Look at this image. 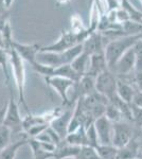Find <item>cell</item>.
I'll use <instances>...</instances> for the list:
<instances>
[{
    "label": "cell",
    "instance_id": "cell-21",
    "mask_svg": "<svg viewBox=\"0 0 142 159\" xmlns=\"http://www.w3.org/2000/svg\"><path fill=\"white\" fill-rule=\"evenodd\" d=\"M28 144L30 145L31 150H32V154L34 159H51L54 158V154L47 152L42 148L39 141L34 139V138H29L28 140Z\"/></svg>",
    "mask_w": 142,
    "mask_h": 159
},
{
    "label": "cell",
    "instance_id": "cell-24",
    "mask_svg": "<svg viewBox=\"0 0 142 159\" xmlns=\"http://www.w3.org/2000/svg\"><path fill=\"white\" fill-rule=\"evenodd\" d=\"M120 2H121V7L124 11L127 12V14L130 15L131 20L142 24V12L137 10L130 0H120Z\"/></svg>",
    "mask_w": 142,
    "mask_h": 159
},
{
    "label": "cell",
    "instance_id": "cell-28",
    "mask_svg": "<svg viewBox=\"0 0 142 159\" xmlns=\"http://www.w3.org/2000/svg\"><path fill=\"white\" fill-rule=\"evenodd\" d=\"M76 158L77 159H101L97 148L89 147V145L82 147L81 152H80L79 156Z\"/></svg>",
    "mask_w": 142,
    "mask_h": 159
},
{
    "label": "cell",
    "instance_id": "cell-12",
    "mask_svg": "<svg viewBox=\"0 0 142 159\" xmlns=\"http://www.w3.org/2000/svg\"><path fill=\"white\" fill-rule=\"evenodd\" d=\"M83 51L89 55L104 52V37L100 31H95L92 34H90L88 38L83 43Z\"/></svg>",
    "mask_w": 142,
    "mask_h": 159
},
{
    "label": "cell",
    "instance_id": "cell-10",
    "mask_svg": "<svg viewBox=\"0 0 142 159\" xmlns=\"http://www.w3.org/2000/svg\"><path fill=\"white\" fill-rule=\"evenodd\" d=\"M12 47L18 53V55L25 61L29 63L31 66L37 61V55L39 53L40 49H42V47L36 45V43L27 45V43H20L16 42V40H14Z\"/></svg>",
    "mask_w": 142,
    "mask_h": 159
},
{
    "label": "cell",
    "instance_id": "cell-31",
    "mask_svg": "<svg viewBox=\"0 0 142 159\" xmlns=\"http://www.w3.org/2000/svg\"><path fill=\"white\" fill-rule=\"evenodd\" d=\"M131 122H134L140 129H142V108L137 105L131 104Z\"/></svg>",
    "mask_w": 142,
    "mask_h": 159
},
{
    "label": "cell",
    "instance_id": "cell-7",
    "mask_svg": "<svg viewBox=\"0 0 142 159\" xmlns=\"http://www.w3.org/2000/svg\"><path fill=\"white\" fill-rule=\"evenodd\" d=\"M135 137L133 129L128 123L124 121L112 123V145L121 148L127 144Z\"/></svg>",
    "mask_w": 142,
    "mask_h": 159
},
{
    "label": "cell",
    "instance_id": "cell-26",
    "mask_svg": "<svg viewBox=\"0 0 142 159\" xmlns=\"http://www.w3.org/2000/svg\"><path fill=\"white\" fill-rule=\"evenodd\" d=\"M71 30L73 33L76 34H82V33L88 32V28H86L83 24V20H82L81 16L79 14H73L71 16Z\"/></svg>",
    "mask_w": 142,
    "mask_h": 159
},
{
    "label": "cell",
    "instance_id": "cell-4",
    "mask_svg": "<svg viewBox=\"0 0 142 159\" xmlns=\"http://www.w3.org/2000/svg\"><path fill=\"white\" fill-rule=\"evenodd\" d=\"M22 121H24V119L20 116L19 103L14 99L12 91H10V99L7 102L6 114L3 115L1 124L9 127L13 133H21L24 132Z\"/></svg>",
    "mask_w": 142,
    "mask_h": 159
},
{
    "label": "cell",
    "instance_id": "cell-43",
    "mask_svg": "<svg viewBox=\"0 0 142 159\" xmlns=\"http://www.w3.org/2000/svg\"><path fill=\"white\" fill-rule=\"evenodd\" d=\"M73 159H77V158H73Z\"/></svg>",
    "mask_w": 142,
    "mask_h": 159
},
{
    "label": "cell",
    "instance_id": "cell-8",
    "mask_svg": "<svg viewBox=\"0 0 142 159\" xmlns=\"http://www.w3.org/2000/svg\"><path fill=\"white\" fill-rule=\"evenodd\" d=\"M135 66H136V58H135V52H134V47H133L118 61L112 72L118 78L130 75L131 71H135Z\"/></svg>",
    "mask_w": 142,
    "mask_h": 159
},
{
    "label": "cell",
    "instance_id": "cell-18",
    "mask_svg": "<svg viewBox=\"0 0 142 159\" xmlns=\"http://www.w3.org/2000/svg\"><path fill=\"white\" fill-rule=\"evenodd\" d=\"M68 144L74 145V147H85L88 145V141H87V136H86V129L84 127H81L80 129H77L76 132L71 133L66 136V138L64 139Z\"/></svg>",
    "mask_w": 142,
    "mask_h": 159
},
{
    "label": "cell",
    "instance_id": "cell-6",
    "mask_svg": "<svg viewBox=\"0 0 142 159\" xmlns=\"http://www.w3.org/2000/svg\"><path fill=\"white\" fill-rule=\"evenodd\" d=\"M45 81L47 83V85L49 87H51L59 96L64 106H71L72 103H71V100L68 97V90L70 88H73L76 82L65 78H61V76L47 78L45 79Z\"/></svg>",
    "mask_w": 142,
    "mask_h": 159
},
{
    "label": "cell",
    "instance_id": "cell-9",
    "mask_svg": "<svg viewBox=\"0 0 142 159\" xmlns=\"http://www.w3.org/2000/svg\"><path fill=\"white\" fill-rule=\"evenodd\" d=\"M94 127L100 144L112 145V122H110L106 116H103L94 121Z\"/></svg>",
    "mask_w": 142,
    "mask_h": 159
},
{
    "label": "cell",
    "instance_id": "cell-35",
    "mask_svg": "<svg viewBox=\"0 0 142 159\" xmlns=\"http://www.w3.org/2000/svg\"><path fill=\"white\" fill-rule=\"evenodd\" d=\"M133 104H135L137 106L142 108V91L136 90L135 97H134V100H133Z\"/></svg>",
    "mask_w": 142,
    "mask_h": 159
},
{
    "label": "cell",
    "instance_id": "cell-33",
    "mask_svg": "<svg viewBox=\"0 0 142 159\" xmlns=\"http://www.w3.org/2000/svg\"><path fill=\"white\" fill-rule=\"evenodd\" d=\"M134 85L136 86V90L142 91V71L135 72V75H134Z\"/></svg>",
    "mask_w": 142,
    "mask_h": 159
},
{
    "label": "cell",
    "instance_id": "cell-37",
    "mask_svg": "<svg viewBox=\"0 0 142 159\" xmlns=\"http://www.w3.org/2000/svg\"><path fill=\"white\" fill-rule=\"evenodd\" d=\"M70 2V0H56V4L57 6H66Z\"/></svg>",
    "mask_w": 142,
    "mask_h": 159
},
{
    "label": "cell",
    "instance_id": "cell-42",
    "mask_svg": "<svg viewBox=\"0 0 142 159\" xmlns=\"http://www.w3.org/2000/svg\"><path fill=\"white\" fill-rule=\"evenodd\" d=\"M140 1H141V3H142V0H140Z\"/></svg>",
    "mask_w": 142,
    "mask_h": 159
},
{
    "label": "cell",
    "instance_id": "cell-3",
    "mask_svg": "<svg viewBox=\"0 0 142 159\" xmlns=\"http://www.w3.org/2000/svg\"><path fill=\"white\" fill-rule=\"evenodd\" d=\"M90 34H92L90 31L86 33H82V34H76L73 33L72 31H66L62 30V33L59 35L56 42H54L51 45L42 47L40 51H46V52H64V51L71 49V48L76 47L77 45L83 43L85 40L88 38Z\"/></svg>",
    "mask_w": 142,
    "mask_h": 159
},
{
    "label": "cell",
    "instance_id": "cell-44",
    "mask_svg": "<svg viewBox=\"0 0 142 159\" xmlns=\"http://www.w3.org/2000/svg\"><path fill=\"white\" fill-rule=\"evenodd\" d=\"M138 159H140V158H138Z\"/></svg>",
    "mask_w": 142,
    "mask_h": 159
},
{
    "label": "cell",
    "instance_id": "cell-41",
    "mask_svg": "<svg viewBox=\"0 0 142 159\" xmlns=\"http://www.w3.org/2000/svg\"><path fill=\"white\" fill-rule=\"evenodd\" d=\"M2 119H3V118H0V121H1V123H2Z\"/></svg>",
    "mask_w": 142,
    "mask_h": 159
},
{
    "label": "cell",
    "instance_id": "cell-25",
    "mask_svg": "<svg viewBox=\"0 0 142 159\" xmlns=\"http://www.w3.org/2000/svg\"><path fill=\"white\" fill-rule=\"evenodd\" d=\"M101 159H117L118 148L113 145H102L100 144L97 148Z\"/></svg>",
    "mask_w": 142,
    "mask_h": 159
},
{
    "label": "cell",
    "instance_id": "cell-11",
    "mask_svg": "<svg viewBox=\"0 0 142 159\" xmlns=\"http://www.w3.org/2000/svg\"><path fill=\"white\" fill-rule=\"evenodd\" d=\"M73 89L74 96L72 100H76V101H77V99L87 96V94L92 93L94 91H95V78L88 75V74H85L79 81L76 82ZM72 103H73V101H72Z\"/></svg>",
    "mask_w": 142,
    "mask_h": 159
},
{
    "label": "cell",
    "instance_id": "cell-36",
    "mask_svg": "<svg viewBox=\"0 0 142 159\" xmlns=\"http://www.w3.org/2000/svg\"><path fill=\"white\" fill-rule=\"evenodd\" d=\"M7 11H10V9H7V7H6L3 0H0V15L4 14V13L7 12Z\"/></svg>",
    "mask_w": 142,
    "mask_h": 159
},
{
    "label": "cell",
    "instance_id": "cell-34",
    "mask_svg": "<svg viewBox=\"0 0 142 159\" xmlns=\"http://www.w3.org/2000/svg\"><path fill=\"white\" fill-rule=\"evenodd\" d=\"M105 2L108 7V11H116L121 7L120 0H105Z\"/></svg>",
    "mask_w": 142,
    "mask_h": 159
},
{
    "label": "cell",
    "instance_id": "cell-20",
    "mask_svg": "<svg viewBox=\"0 0 142 159\" xmlns=\"http://www.w3.org/2000/svg\"><path fill=\"white\" fill-rule=\"evenodd\" d=\"M28 140H29V138H24V139L18 140L16 142L7 145L3 151L0 152V159H15L19 148L28 144Z\"/></svg>",
    "mask_w": 142,
    "mask_h": 159
},
{
    "label": "cell",
    "instance_id": "cell-2",
    "mask_svg": "<svg viewBox=\"0 0 142 159\" xmlns=\"http://www.w3.org/2000/svg\"><path fill=\"white\" fill-rule=\"evenodd\" d=\"M142 34L140 35H127L117 39L110 40L105 46V57L107 61L108 70L113 71L116 64L131 48L136 45L138 40H140Z\"/></svg>",
    "mask_w": 142,
    "mask_h": 159
},
{
    "label": "cell",
    "instance_id": "cell-29",
    "mask_svg": "<svg viewBox=\"0 0 142 159\" xmlns=\"http://www.w3.org/2000/svg\"><path fill=\"white\" fill-rule=\"evenodd\" d=\"M86 136H87V141H88V145L97 148L100 145L99 142V137H98V133L95 130L94 123L92 125H90L88 129H86Z\"/></svg>",
    "mask_w": 142,
    "mask_h": 159
},
{
    "label": "cell",
    "instance_id": "cell-23",
    "mask_svg": "<svg viewBox=\"0 0 142 159\" xmlns=\"http://www.w3.org/2000/svg\"><path fill=\"white\" fill-rule=\"evenodd\" d=\"M105 116L110 122L116 123V122H121L124 120V116H123L122 110L120 109V107L117 104L109 102L107 104L106 107V112H105Z\"/></svg>",
    "mask_w": 142,
    "mask_h": 159
},
{
    "label": "cell",
    "instance_id": "cell-22",
    "mask_svg": "<svg viewBox=\"0 0 142 159\" xmlns=\"http://www.w3.org/2000/svg\"><path fill=\"white\" fill-rule=\"evenodd\" d=\"M53 76H61V78H65L68 80H71V81L77 82L82 76H80L79 74L76 72L72 66L69 64V65H63L59 66V67L54 68V72H53Z\"/></svg>",
    "mask_w": 142,
    "mask_h": 159
},
{
    "label": "cell",
    "instance_id": "cell-27",
    "mask_svg": "<svg viewBox=\"0 0 142 159\" xmlns=\"http://www.w3.org/2000/svg\"><path fill=\"white\" fill-rule=\"evenodd\" d=\"M11 135L12 130L9 127L0 124V152L3 151L7 145L11 144Z\"/></svg>",
    "mask_w": 142,
    "mask_h": 159
},
{
    "label": "cell",
    "instance_id": "cell-1",
    "mask_svg": "<svg viewBox=\"0 0 142 159\" xmlns=\"http://www.w3.org/2000/svg\"><path fill=\"white\" fill-rule=\"evenodd\" d=\"M9 53V61L10 68H11V74L14 78L15 85L18 92V103L21 104L25 107L28 114H31L29 110V106L25 101V61L18 55V53L14 50V48L11 47L10 49H7Z\"/></svg>",
    "mask_w": 142,
    "mask_h": 159
},
{
    "label": "cell",
    "instance_id": "cell-15",
    "mask_svg": "<svg viewBox=\"0 0 142 159\" xmlns=\"http://www.w3.org/2000/svg\"><path fill=\"white\" fill-rule=\"evenodd\" d=\"M140 145H139V139L134 137L130 142L123 148H118L117 159H138L140 158Z\"/></svg>",
    "mask_w": 142,
    "mask_h": 159
},
{
    "label": "cell",
    "instance_id": "cell-5",
    "mask_svg": "<svg viewBox=\"0 0 142 159\" xmlns=\"http://www.w3.org/2000/svg\"><path fill=\"white\" fill-rule=\"evenodd\" d=\"M117 83L118 76L107 69L95 78V90L103 94L110 102L118 96Z\"/></svg>",
    "mask_w": 142,
    "mask_h": 159
},
{
    "label": "cell",
    "instance_id": "cell-40",
    "mask_svg": "<svg viewBox=\"0 0 142 159\" xmlns=\"http://www.w3.org/2000/svg\"><path fill=\"white\" fill-rule=\"evenodd\" d=\"M99 1H100V3H101V2H103V1H105V0H99Z\"/></svg>",
    "mask_w": 142,
    "mask_h": 159
},
{
    "label": "cell",
    "instance_id": "cell-19",
    "mask_svg": "<svg viewBox=\"0 0 142 159\" xmlns=\"http://www.w3.org/2000/svg\"><path fill=\"white\" fill-rule=\"evenodd\" d=\"M89 61H90V55L83 51V53H81V54L77 56L70 65L80 76H83L87 73V70H88Z\"/></svg>",
    "mask_w": 142,
    "mask_h": 159
},
{
    "label": "cell",
    "instance_id": "cell-30",
    "mask_svg": "<svg viewBox=\"0 0 142 159\" xmlns=\"http://www.w3.org/2000/svg\"><path fill=\"white\" fill-rule=\"evenodd\" d=\"M134 52H135L136 58L135 72H140V71H142V37L134 46Z\"/></svg>",
    "mask_w": 142,
    "mask_h": 159
},
{
    "label": "cell",
    "instance_id": "cell-32",
    "mask_svg": "<svg viewBox=\"0 0 142 159\" xmlns=\"http://www.w3.org/2000/svg\"><path fill=\"white\" fill-rule=\"evenodd\" d=\"M9 24H10V11H7L4 14L0 15V31H3V29Z\"/></svg>",
    "mask_w": 142,
    "mask_h": 159
},
{
    "label": "cell",
    "instance_id": "cell-39",
    "mask_svg": "<svg viewBox=\"0 0 142 159\" xmlns=\"http://www.w3.org/2000/svg\"><path fill=\"white\" fill-rule=\"evenodd\" d=\"M3 1H4V4H6V7H7V9H10L11 6L13 4V2H14V0H3Z\"/></svg>",
    "mask_w": 142,
    "mask_h": 159
},
{
    "label": "cell",
    "instance_id": "cell-13",
    "mask_svg": "<svg viewBox=\"0 0 142 159\" xmlns=\"http://www.w3.org/2000/svg\"><path fill=\"white\" fill-rule=\"evenodd\" d=\"M72 115H73V112L70 109H67L66 111H63L62 115H59L55 120H53L50 124V127L55 130V133L62 138V140L65 139L66 136L68 135V126Z\"/></svg>",
    "mask_w": 142,
    "mask_h": 159
},
{
    "label": "cell",
    "instance_id": "cell-14",
    "mask_svg": "<svg viewBox=\"0 0 142 159\" xmlns=\"http://www.w3.org/2000/svg\"><path fill=\"white\" fill-rule=\"evenodd\" d=\"M107 69L108 67H107L106 57H105V51L104 52L90 55L89 66L86 74L94 76V78H97L100 73H102L103 71L107 70Z\"/></svg>",
    "mask_w": 142,
    "mask_h": 159
},
{
    "label": "cell",
    "instance_id": "cell-16",
    "mask_svg": "<svg viewBox=\"0 0 142 159\" xmlns=\"http://www.w3.org/2000/svg\"><path fill=\"white\" fill-rule=\"evenodd\" d=\"M81 152V147L70 145L63 140L56 147L54 152V159H66V158H76Z\"/></svg>",
    "mask_w": 142,
    "mask_h": 159
},
{
    "label": "cell",
    "instance_id": "cell-38",
    "mask_svg": "<svg viewBox=\"0 0 142 159\" xmlns=\"http://www.w3.org/2000/svg\"><path fill=\"white\" fill-rule=\"evenodd\" d=\"M4 48V39H3V34H2V31H0V49H3Z\"/></svg>",
    "mask_w": 142,
    "mask_h": 159
},
{
    "label": "cell",
    "instance_id": "cell-17",
    "mask_svg": "<svg viewBox=\"0 0 142 159\" xmlns=\"http://www.w3.org/2000/svg\"><path fill=\"white\" fill-rule=\"evenodd\" d=\"M135 93H136V89L134 88L133 85H131L127 82L118 78L117 94L123 102H125L127 104H131L133 103L134 97H135Z\"/></svg>",
    "mask_w": 142,
    "mask_h": 159
}]
</instances>
